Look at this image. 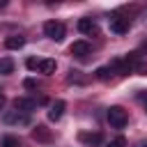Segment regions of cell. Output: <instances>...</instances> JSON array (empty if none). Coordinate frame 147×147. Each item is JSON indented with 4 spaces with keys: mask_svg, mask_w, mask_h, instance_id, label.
<instances>
[{
    "mask_svg": "<svg viewBox=\"0 0 147 147\" xmlns=\"http://www.w3.org/2000/svg\"><path fill=\"white\" fill-rule=\"evenodd\" d=\"M44 34L53 41H62L64 39V25L60 21H46L44 23Z\"/></svg>",
    "mask_w": 147,
    "mask_h": 147,
    "instance_id": "1",
    "label": "cell"
},
{
    "mask_svg": "<svg viewBox=\"0 0 147 147\" xmlns=\"http://www.w3.org/2000/svg\"><path fill=\"white\" fill-rule=\"evenodd\" d=\"M87 53H90V44H87V41H74V44H71V55L85 57Z\"/></svg>",
    "mask_w": 147,
    "mask_h": 147,
    "instance_id": "8",
    "label": "cell"
},
{
    "mask_svg": "<svg viewBox=\"0 0 147 147\" xmlns=\"http://www.w3.org/2000/svg\"><path fill=\"white\" fill-rule=\"evenodd\" d=\"M108 122L115 129H124L126 126V110L119 108V106H110L108 108Z\"/></svg>",
    "mask_w": 147,
    "mask_h": 147,
    "instance_id": "2",
    "label": "cell"
},
{
    "mask_svg": "<svg viewBox=\"0 0 147 147\" xmlns=\"http://www.w3.org/2000/svg\"><path fill=\"white\" fill-rule=\"evenodd\" d=\"M136 71H138V74H147V64H145V62H138V64H136Z\"/></svg>",
    "mask_w": 147,
    "mask_h": 147,
    "instance_id": "17",
    "label": "cell"
},
{
    "mask_svg": "<svg viewBox=\"0 0 147 147\" xmlns=\"http://www.w3.org/2000/svg\"><path fill=\"white\" fill-rule=\"evenodd\" d=\"M14 108H16L18 113H32V110L37 108V99H25V96L14 99Z\"/></svg>",
    "mask_w": 147,
    "mask_h": 147,
    "instance_id": "5",
    "label": "cell"
},
{
    "mask_svg": "<svg viewBox=\"0 0 147 147\" xmlns=\"http://www.w3.org/2000/svg\"><path fill=\"white\" fill-rule=\"evenodd\" d=\"M78 30H80L83 34H87V37H96V34H99V25H96L92 18H80V21H78Z\"/></svg>",
    "mask_w": 147,
    "mask_h": 147,
    "instance_id": "3",
    "label": "cell"
},
{
    "mask_svg": "<svg viewBox=\"0 0 147 147\" xmlns=\"http://www.w3.org/2000/svg\"><path fill=\"white\" fill-rule=\"evenodd\" d=\"M28 69H39V60H28Z\"/></svg>",
    "mask_w": 147,
    "mask_h": 147,
    "instance_id": "18",
    "label": "cell"
},
{
    "mask_svg": "<svg viewBox=\"0 0 147 147\" xmlns=\"http://www.w3.org/2000/svg\"><path fill=\"white\" fill-rule=\"evenodd\" d=\"M23 85H25V87H28V90H34V87H37V83H34V80H32V78H28V80H25V83H23Z\"/></svg>",
    "mask_w": 147,
    "mask_h": 147,
    "instance_id": "19",
    "label": "cell"
},
{
    "mask_svg": "<svg viewBox=\"0 0 147 147\" xmlns=\"http://www.w3.org/2000/svg\"><path fill=\"white\" fill-rule=\"evenodd\" d=\"M124 145H126V140H124L122 136H117V138H115V140H113L108 147H124Z\"/></svg>",
    "mask_w": 147,
    "mask_h": 147,
    "instance_id": "16",
    "label": "cell"
},
{
    "mask_svg": "<svg viewBox=\"0 0 147 147\" xmlns=\"http://www.w3.org/2000/svg\"><path fill=\"white\" fill-rule=\"evenodd\" d=\"M110 32H115V34H124V32H129V18L113 16V18H110Z\"/></svg>",
    "mask_w": 147,
    "mask_h": 147,
    "instance_id": "4",
    "label": "cell"
},
{
    "mask_svg": "<svg viewBox=\"0 0 147 147\" xmlns=\"http://www.w3.org/2000/svg\"><path fill=\"white\" fill-rule=\"evenodd\" d=\"M23 44H25V39H23V37H18V34H14V37H9V39L5 41V46H7V48H11V51H14V48H23Z\"/></svg>",
    "mask_w": 147,
    "mask_h": 147,
    "instance_id": "11",
    "label": "cell"
},
{
    "mask_svg": "<svg viewBox=\"0 0 147 147\" xmlns=\"http://www.w3.org/2000/svg\"><path fill=\"white\" fill-rule=\"evenodd\" d=\"M142 147H147V145H142Z\"/></svg>",
    "mask_w": 147,
    "mask_h": 147,
    "instance_id": "22",
    "label": "cell"
},
{
    "mask_svg": "<svg viewBox=\"0 0 147 147\" xmlns=\"http://www.w3.org/2000/svg\"><path fill=\"white\" fill-rule=\"evenodd\" d=\"M110 74H113V69H110V67H101V69H96V78H101V80H106Z\"/></svg>",
    "mask_w": 147,
    "mask_h": 147,
    "instance_id": "15",
    "label": "cell"
},
{
    "mask_svg": "<svg viewBox=\"0 0 147 147\" xmlns=\"http://www.w3.org/2000/svg\"><path fill=\"white\" fill-rule=\"evenodd\" d=\"M32 136H34V138H39V140H48V131H46V126H37Z\"/></svg>",
    "mask_w": 147,
    "mask_h": 147,
    "instance_id": "14",
    "label": "cell"
},
{
    "mask_svg": "<svg viewBox=\"0 0 147 147\" xmlns=\"http://www.w3.org/2000/svg\"><path fill=\"white\" fill-rule=\"evenodd\" d=\"M64 108H67V103H64L62 99H57L55 103H51V108H48V119H51V122H57V119L64 115Z\"/></svg>",
    "mask_w": 147,
    "mask_h": 147,
    "instance_id": "6",
    "label": "cell"
},
{
    "mask_svg": "<svg viewBox=\"0 0 147 147\" xmlns=\"http://www.w3.org/2000/svg\"><path fill=\"white\" fill-rule=\"evenodd\" d=\"M78 140L85 142V145H99L101 142V133H80Z\"/></svg>",
    "mask_w": 147,
    "mask_h": 147,
    "instance_id": "9",
    "label": "cell"
},
{
    "mask_svg": "<svg viewBox=\"0 0 147 147\" xmlns=\"http://www.w3.org/2000/svg\"><path fill=\"white\" fill-rule=\"evenodd\" d=\"M39 71L46 76L55 74V60H39Z\"/></svg>",
    "mask_w": 147,
    "mask_h": 147,
    "instance_id": "10",
    "label": "cell"
},
{
    "mask_svg": "<svg viewBox=\"0 0 147 147\" xmlns=\"http://www.w3.org/2000/svg\"><path fill=\"white\" fill-rule=\"evenodd\" d=\"M138 99H140V103H142V106H145V108H147V92H142V94H140V96H138Z\"/></svg>",
    "mask_w": 147,
    "mask_h": 147,
    "instance_id": "20",
    "label": "cell"
},
{
    "mask_svg": "<svg viewBox=\"0 0 147 147\" xmlns=\"http://www.w3.org/2000/svg\"><path fill=\"white\" fill-rule=\"evenodd\" d=\"M2 147H21V140L16 136H5L2 138Z\"/></svg>",
    "mask_w": 147,
    "mask_h": 147,
    "instance_id": "13",
    "label": "cell"
},
{
    "mask_svg": "<svg viewBox=\"0 0 147 147\" xmlns=\"http://www.w3.org/2000/svg\"><path fill=\"white\" fill-rule=\"evenodd\" d=\"M11 71H14V60L11 57L0 60V74H11Z\"/></svg>",
    "mask_w": 147,
    "mask_h": 147,
    "instance_id": "12",
    "label": "cell"
},
{
    "mask_svg": "<svg viewBox=\"0 0 147 147\" xmlns=\"http://www.w3.org/2000/svg\"><path fill=\"white\" fill-rule=\"evenodd\" d=\"M5 103H7V96H5V94H2V92H0V110H2V108H5Z\"/></svg>",
    "mask_w": 147,
    "mask_h": 147,
    "instance_id": "21",
    "label": "cell"
},
{
    "mask_svg": "<svg viewBox=\"0 0 147 147\" xmlns=\"http://www.w3.org/2000/svg\"><path fill=\"white\" fill-rule=\"evenodd\" d=\"M5 122L7 124H28L30 122V117H28V113H18V110H14V113H7L5 115Z\"/></svg>",
    "mask_w": 147,
    "mask_h": 147,
    "instance_id": "7",
    "label": "cell"
}]
</instances>
